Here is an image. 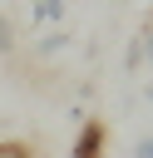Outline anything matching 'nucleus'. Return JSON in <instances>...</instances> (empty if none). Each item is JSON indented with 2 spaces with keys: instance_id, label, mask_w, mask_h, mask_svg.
<instances>
[{
  "instance_id": "obj_1",
  "label": "nucleus",
  "mask_w": 153,
  "mask_h": 158,
  "mask_svg": "<svg viewBox=\"0 0 153 158\" xmlns=\"http://www.w3.org/2000/svg\"><path fill=\"white\" fill-rule=\"evenodd\" d=\"M104 148H109V128H104V118H84L69 158H104Z\"/></svg>"
},
{
  "instance_id": "obj_2",
  "label": "nucleus",
  "mask_w": 153,
  "mask_h": 158,
  "mask_svg": "<svg viewBox=\"0 0 153 158\" xmlns=\"http://www.w3.org/2000/svg\"><path fill=\"white\" fill-rule=\"evenodd\" d=\"M30 15H35V25H54V30H59V20H64V0H35Z\"/></svg>"
},
{
  "instance_id": "obj_3",
  "label": "nucleus",
  "mask_w": 153,
  "mask_h": 158,
  "mask_svg": "<svg viewBox=\"0 0 153 158\" xmlns=\"http://www.w3.org/2000/svg\"><path fill=\"white\" fill-rule=\"evenodd\" d=\"M64 49H69V35H64V30H49V35H39V44H35V54H39V59L64 54Z\"/></svg>"
},
{
  "instance_id": "obj_4",
  "label": "nucleus",
  "mask_w": 153,
  "mask_h": 158,
  "mask_svg": "<svg viewBox=\"0 0 153 158\" xmlns=\"http://www.w3.org/2000/svg\"><path fill=\"white\" fill-rule=\"evenodd\" d=\"M0 158H35V143H25V138H5V143H0Z\"/></svg>"
},
{
  "instance_id": "obj_5",
  "label": "nucleus",
  "mask_w": 153,
  "mask_h": 158,
  "mask_svg": "<svg viewBox=\"0 0 153 158\" xmlns=\"http://www.w3.org/2000/svg\"><path fill=\"white\" fill-rule=\"evenodd\" d=\"M15 49V25H10V15H0V54H10Z\"/></svg>"
},
{
  "instance_id": "obj_6",
  "label": "nucleus",
  "mask_w": 153,
  "mask_h": 158,
  "mask_svg": "<svg viewBox=\"0 0 153 158\" xmlns=\"http://www.w3.org/2000/svg\"><path fill=\"white\" fill-rule=\"evenodd\" d=\"M138 54H143V64H153V20H148L143 35H138Z\"/></svg>"
},
{
  "instance_id": "obj_7",
  "label": "nucleus",
  "mask_w": 153,
  "mask_h": 158,
  "mask_svg": "<svg viewBox=\"0 0 153 158\" xmlns=\"http://www.w3.org/2000/svg\"><path fill=\"white\" fill-rule=\"evenodd\" d=\"M138 64H143V54H138V40H128V49H123V69H128V74H133V69H138Z\"/></svg>"
},
{
  "instance_id": "obj_8",
  "label": "nucleus",
  "mask_w": 153,
  "mask_h": 158,
  "mask_svg": "<svg viewBox=\"0 0 153 158\" xmlns=\"http://www.w3.org/2000/svg\"><path fill=\"white\" fill-rule=\"evenodd\" d=\"M133 158H153V133H143V138L133 143Z\"/></svg>"
},
{
  "instance_id": "obj_9",
  "label": "nucleus",
  "mask_w": 153,
  "mask_h": 158,
  "mask_svg": "<svg viewBox=\"0 0 153 158\" xmlns=\"http://www.w3.org/2000/svg\"><path fill=\"white\" fill-rule=\"evenodd\" d=\"M148 104H153V84H148Z\"/></svg>"
}]
</instances>
